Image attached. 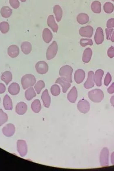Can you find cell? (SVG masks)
I'll use <instances>...</instances> for the list:
<instances>
[{
  "label": "cell",
  "mask_w": 114,
  "mask_h": 171,
  "mask_svg": "<svg viewBox=\"0 0 114 171\" xmlns=\"http://www.w3.org/2000/svg\"><path fill=\"white\" fill-rule=\"evenodd\" d=\"M0 102H1V98H0Z\"/></svg>",
  "instance_id": "816d5d0a"
},
{
  "label": "cell",
  "mask_w": 114,
  "mask_h": 171,
  "mask_svg": "<svg viewBox=\"0 0 114 171\" xmlns=\"http://www.w3.org/2000/svg\"><path fill=\"white\" fill-rule=\"evenodd\" d=\"M79 44L81 47H85L87 45L92 46L93 45V42L91 39H81L79 41Z\"/></svg>",
  "instance_id": "74e56055"
},
{
  "label": "cell",
  "mask_w": 114,
  "mask_h": 171,
  "mask_svg": "<svg viewBox=\"0 0 114 171\" xmlns=\"http://www.w3.org/2000/svg\"><path fill=\"white\" fill-rule=\"evenodd\" d=\"M35 69L38 73L44 74L48 72L49 70V66L47 63L44 61L38 62L35 66Z\"/></svg>",
  "instance_id": "ba28073f"
},
{
  "label": "cell",
  "mask_w": 114,
  "mask_h": 171,
  "mask_svg": "<svg viewBox=\"0 0 114 171\" xmlns=\"http://www.w3.org/2000/svg\"><path fill=\"white\" fill-rule=\"evenodd\" d=\"M12 75L9 71H6L2 73L1 76V80L8 85L12 80Z\"/></svg>",
  "instance_id": "83f0119b"
},
{
  "label": "cell",
  "mask_w": 114,
  "mask_h": 171,
  "mask_svg": "<svg viewBox=\"0 0 114 171\" xmlns=\"http://www.w3.org/2000/svg\"><path fill=\"white\" fill-rule=\"evenodd\" d=\"M22 51L25 54H30L32 50V46L30 42H23L21 45Z\"/></svg>",
  "instance_id": "4316f807"
},
{
  "label": "cell",
  "mask_w": 114,
  "mask_h": 171,
  "mask_svg": "<svg viewBox=\"0 0 114 171\" xmlns=\"http://www.w3.org/2000/svg\"><path fill=\"white\" fill-rule=\"evenodd\" d=\"M18 152L22 157L26 156L28 152V147L26 142L23 140H18L17 143Z\"/></svg>",
  "instance_id": "52a82bcc"
},
{
  "label": "cell",
  "mask_w": 114,
  "mask_h": 171,
  "mask_svg": "<svg viewBox=\"0 0 114 171\" xmlns=\"http://www.w3.org/2000/svg\"><path fill=\"white\" fill-rule=\"evenodd\" d=\"M45 87V83L42 80H39L35 84L34 86V89L37 92L38 94H40L41 91Z\"/></svg>",
  "instance_id": "836d02e7"
},
{
  "label": "cell",
  "mask_w": 114,
  "mask_h": 171,
  "mask_svg": "<svg viewBox=\"0 0 114 171\" xmlns=\"http://www.w3.org/2000/svg\"><path fill=\"white\" fill-rule=\"evenodd\" d=\"M9 30V25L7 22H3L0 23V30L3 34L8 33Z\"/></svg>",
  "instance_id": "e575fe53"
},
{
  "label": "cell",
  "mask_w": 114,
  "mask_h": 171,
  "mask_svg": "<svg viewBox=\"0 0 114 171\" xmlns=\"http://www.w3.org/2000/svg\"><path fill=\"white\" fill-rule=\"evenodd\" d=\"M36 96V94L35 90L32 87H30L25 92V97L28 101L31 100Z\"/></svg>",
  "instance_id": "1f68e13d"
},
{
  "label": "cell",
  "mask_w": 114,
  "mask_h": 171,
  "mask_svg": "<svg viewBox=\"0 0 114 171\" xmlns=\"http://www.w3.org/2000/svg\"><path fill=\"white\" fill-rule=\"evenodd\" d=\"M93 28L91 26L81 27L79 30V34L81 36L91 38L93 33Z\"/></svg>",
  "instance_id": "9c48e42d"
},
{
  "label": "cell",
  "mask_w": 114,
  "mask_h": 171,
  "mask_svg": "<svg viewBox=\"0 0 114 171\" xmlns=\"http://www.w3.org/2000/svg\"><path fill=\"white\" fill-rule=\"evenodd\" d=\"M110 1H113L114 2V0H110Z\"/></svg>",
  "instance_id": "f907efd6"
},
{
  "label": "cell",
  "mask_w": 114,
  "mask_h": 171,
  "mask_svg": "<svg viewBox=\"0 0 114 171\" xmlns=\"http://www.w3.org/2000/svg\"><path fill=\"white\" fill-rule=\"evenodd\" d=\"M8 117L6 113L0 109V126H1L8 121Z\"/></svg>",
  "instance_id": "d590c367"
},
{
  "label": "cell",
  "mask_w": 114,
  "mask_h": 171,
  "mask_svg": "<svg viewBox=\"0 0 114 171\" xmlns=\"http://www.w3.org/2000/svg\"><path fill=\"white\" fill-rule=\"evenodd\" d=\"M94 73L93 71H90L88 72L87 79L84 85L86 89H89L94 86Z\"/></svg>",
  "instance_id": "8fae6325"
},
{
  "label": "cell",
  "mask_w": 114,
  "mask_h": 171,
  "mask_svg": "<svg viewBox=\"0 0 114 171\" xmlns=\"http://www.w3.org/2000/svg\"><path fill=\"white\" fill-rule=\"evenodd\" d=\"M101 4L98 1H94L91 5V10L94 13L99 14L101 12Z\"/></svg>",
  "instance_id": "f1b7e54d"
},
{
  "label": "cell",
  "mask_w": 114,
  "mask_h": 171,
  "mask_svg": "<svg viewBox=\"0 0 114 171\" xmlns=\"http://www.w3.org/2000/svg\"><path fill=\"white\" fill-rule=\"evenodd\" d=\"M19 49L17 46L12 45L9 46L8 49V53L11 58H15L19 54Z\"/></svg>",
  "instance_id": "9a60e30c"
},
{
  "label": "cell",
  "mask_w": 114,
  "mask_h": 171,
  "mask_svg": "<svg viewBox=\"0 0 114 171\" xmlns=\"http://www.w3.org/2000/svg\"><path fill=\"white\" fill-rule=\"evenodd\" d=\"M60 88L58 85H54L51 87V92L52 95L54 96L59 95L60 93Z\"/></svg>",
  "instance_id": "8d00e7d4"
},
{
  "label": "cell",
  "mask_w": 114,
  "mask_h": 171,
  "mask_svg": "<svg viewBox=\"0 0 114 171\" xmlns=\"http://www.w3.org/2000/svg\"><path fill=\"white\" fill-rule=\"evenodd\" d=\"M3 103L4 107L6 110H11L13 108L12 100L8 94H6L4 97Z\"/></svg>",
  "instance_id": "484cf974"
},
{
  "label": "cell",
  "mask_w": 114,
  "mask_h": 171,
  "mask_svg": "<svg viewBox=\"0 0 114 171\" xmlns=\"http://www.w3.org/2000/svg\"><path fill=\"white\" fill-rule=\"evenodd\" d=\"M110 40L111 41L113 42H114V30L111 36Z\"/></svg>",
  "instance_id": "c3c4849f"
},
{
  "label": "cell",
  "mask_w": 114,
  "mask_h": 171,
  "mask_svg": "<svg viewBox=\"0 0 114 171\" xmlns=\"http://www.w3.org/2000/svg\"><path fill=\"white\" fill-rule=\"evenodd\" d=\"M108 92L109 94L114 93V83H113L111 85L108 89Z\"/></svg>",
  "instance_id": "ee69618b"
},
{
  "label": "cell",
  "mask_w": 114,
  "mask_h": 171,
  "mask_svg": "<svg viewBox=\"0 0 114 171\" xmlns=\"http://www.w3.org/2000/svg\"><path fill=\"white\" fill-rule=\"evenodd\" d=\"M89 98L95 103H99L104 98V94L100 89H95L90 91L88 93Z\"/></svg>",
  "instance_id": "7a4b0ae2"
},
{
  "label": "cell",
  "mask_w": 114,
  "mask_h": 171,
  "mask_svg": "<svg viewBox=\"0 0 114 171\" xmlns=\"http://www.w3.org/2000/svg\"><path fill=\"white\" fill-rule=\"evenodd\" d=\"M85 73L83 70L78 69L76 70L74 74V79L77 83H81L84 80Z\"/></svg>",
  "instance_id": "5bb4252c"
},
{
  "label": "cell",
  "mask_w": 114,
  "mask_h": 171,
  "mask_svg": "<svg viewBox=\"0 0 114 171\" xmlns=\"http://www.w3.org/2000/svg\"><path fill=\"white\" fill-rule=\"evenodd\" d=\"M55 83L61 85L62 88V92L64 93H66L71 86L70 83L66 81L61 77L58 78L55 81Z\"/></svg>",
  "instance_id": "ac0fdd59"
},
{
  "label": "cell",
  "mask_w": 114,
  "mask_h": 171,
  "mask_svg": "<svg viewBox=\"0 0 114 171\" xmlns=\"http://www.w3.org/2000/svg\"><path fill=\"white\" fill-rule=\"evenodd\" d=\"M114 29L113 28H107L105 29L106 33V39L107 40H110L111 36L113 32Z\"/></svg>",
  "instance_id": "60d3db41"
},
{
  "label": "cell",
  "mask_w": 114,
  "mask_h": 171,
  "mask_svg": "<svg viewBox=\"0 0 114 171\" xmlns=\"http://www.w3.org/2000/svg\"><path fill=\"white\" fill-rule=\"evenodd\" d=\"M58 50V47L57 42L53 41L49 46L47 49L46 57L48 60H51L54 58L57 54Z\"/></svg>",
  "instance_id": "277c9868"
},
{
  "label": "cell",
  "mask_w": 114,
  "mask_h": 171,
  "mask_svg": "<svg viewBox=\"0 0 114 171\" xmlns=\"http://www.w3.org/2000/svg\"><path fill=\"white\" fill-rule=\"evenodd\" d=\"M92 54V50L91 48H87L85 49L82 56V61L86 63L89 62L91 58Z\"/></svg>",
  "instance_id": "603a6c76"
},
{
  "label": "cell",
  "mask_w": 114,
  "mask_h": 171,
  "mask_svg": "<svg viewBox=\"0 0 114 171\" xmlns=\"http://www.w3.org/2000/svg\"><path fill=\"white\" fill-rule=\"evenodd\" d=\"M107 54L110 58H112L114 57V47L111 46L109 48L107 51Z\"/></svg>",
  "instance_id": "b9f144b4"
},
{
  "label": "cell",
  "mask_w": 114,
  "mask_h": 171,
  "mask_svg": "<svg viewBox=\"0 0 114 171\" xmlns=\"http://www.w3.org/2000/svg\"><path fill=\"white\" fill-rule=\"evenodd\" d=\"M10 6L14 9H17L20 6V3L18 0H9Z\"/></svg>",
  "instance_id": "f35d334b"
},
{
  "label": "cell",
  "mask_w": 114,
  "mask_h": 171,
  "mask_svg": "<svg viewBox=\"0 0 114 171\" xmlns=\"http://www.w3.org/2000/svg\"><path fill=\"white\" fill-rule=\"evenodd\" d=\"M103 8L106 13L111 14L114 11V5L110 2H106L103 5Z\"/></svg>",
  "instance_id": "d6a6232c"
},
{
  "label": "cell",
  "mask_w": 114,
  "mask_h": 171,
  "mask_svg": "<svg viewBox=\"0 0 114 171\" xmlns=\"http://www.w3.org/2000/svg\"><path fill=\"white\" fill-rule=\"evenodd\" d=\"M110 102L112 105L114 107V95L111 97Z\"/></svg>",
  "instance_id": "7dc6e473"
},
{
  "label": "cell",
  "mask_w": 114,
  "mask_h": 171,
  "mask_svg": "<svg viewBox=\"0 0 114 171\" xmlns=\"http://www.w3.org/2000/svg\"><path fill=\"white\" fill-rule=\"evenodd\" d=\"M31 109L35 113H38L41 110V104L39 99H35L32 102Z\"/></svg>",
  "instance_id": "f546056e"
},
{
  "label": "cell",
  "mask_w": 114,
  "mask_h": 171,
  "mask_svg": "<svg viewBox=\"0 0 114 171\" xmlns=\"http://www.w3.org/2000/svg\"><path fill=\"white\" fill-rule=\"evenodd\" d=\"M77 107L79 112L84 114L87 113L90 109V105L89 102L84 99H81L78 102Z\"/></svg>",
  "instance_id": "8992f818"
},
{
  "label": "cell",
  "mask_w": 114,
  "mask_h": 171,
  "mask_svg": "<svg viewBox=\"0 0 114 171\" xmlns=\"http://www.w3.org/2000/svg\"><path fill=\"white\" fill-rule=\"evenodd\" d=\"M111 161L112 164L114 165V152L112 154L111 156Z\"/></svg>",
  "instance_id": "bcb514c9"
},
{
  "label": "cell",
  "mask_w": 114,
  "mask_h": 171,
  "mask_svg": "<svg viewBox=\"0 0 114 171\" xmlns=\"http://www.w3.org/2000/svg\"><path fill=\"white\" fill-rule=\"evenodd\" d=\"M1 13L3 17L7 18L11 16L12 10L8 6H4L1 9Z\"/></svg>",
  "instance_id": "4dcf8cb0"
},
{
  "label": "cell",
  "mask_w": 114,
  "mask_h": 171,
  "mask_svg": "<svg viewBox=\"0 0 114 171\" xmlns=\"http://www.w3.org/2000/svg\"><path fill=\"white\" fill-rule=\"evenodd\" d=\"M42 38L44 41L46 43H49L53 38V34L50 29L46 28L43 31Z\"/></svg>",
  "instance_id": "7402d4cb"
},
{
  "label": "cell",
  "mask_w": 114,
  "mask_h": 171,
  "mask_svg": "<svg viewBox=\"0 0 114 171\" xmlns=\"http://www.w3.org/2000/svg\"><path fill=\"white\" fill-rule=\"evenodd\" d=\"M107 28H114V18H111L107 22Z\"/></svg>",
  "instance_id": "7bdbcfd3"
},
{
  "label": "cell",
  "mask_w": 114,
  "mask_h": 171,
  "mask_svg": "<svg viewBox=\"0 0 114 171\" xmlns=\"http://www.w3.org/2000/svg\"><path fill=\"white\" fill-rule=\"evenodd\" d=\"M28 109L27 104L23 102H21L17 104L16 111L18 114L23 115L26 113Z\"/></svg>",
  "instance_id": "d6986e66"
},
{
  "label": "cell",
  "mask_w": 114,
  "mask_h": 171,
  "mask_svg": "<svg viewBox=\"0 0 114 171\" xmlns=\"http://www.w3.org/2000/svg\"><path fill=\"white\" fill-rule=\"evenodd\" d=\"M77 21L80 24H85L89 21V17L86 14L80 13L77 16Z\"/></svg>",
  "instance_id": "cb8c5ba5"
},
{
  "label": "cell",
  "mask_w": 114,
  "mask_h": 171,
  "mask_svg": "<svg viewBox=\"0 0 114 171\" xmlns=\"http://www.w3.org/2000/svg\"><path fill=\"white\" fill-rule=\"evenodd\" d=\"M15 128L13 124H11L6 125L3 129V134L7 137H11L14 134Z\"/></svg>",
  "instance_id": "4fadbf2b"
},
{
  "label": "cell",
  "mask_w": 114,
  "mask_h": 171,
  "mask_svg": "<svg viewBox=\"0 0 114 171\" xmlns=\"http://www.w3.org/2000/svg\"><path fill=\"white\" fill-rule=\"evenodd\" d=\"M8 92L12 95H16L20 91L19 85L16 83H13L8 88Z\"/></svg>",
  "instance_id": "44dd1931"
},
{
  "label": "cell",
  "mask_w": 114,
  "mask_h": 171,
  "mask_svg": "<svg viewBox=\"0 0 114 171\" xmlns=\"http://www.w3.org/2000/svg\"><path fill=\"white\" fill-rule=\"evenodd\" d=\"M41 98L42 100L44 105L46 108L50 107L51 104V97L49 94L48 90H45L42 92V94Z\"/></svg>",
  "instance_id": "e0dca14e"
},
{
  "label": "cell",
  "mask_w": 114,
  "mask_h": 171,
  "mask_svg": "<svg viewBox=\"0 0 114 171\" xmlns=\"http://www.w3.org/2000/svg\"><path fill=\"white\" fill-rule=\"evenodd\" d=\"M109 154L108 149L104 148L101 150L100 155V162L101 166L107 167L109 165Z\"/></svg>",
  "instance_id": "5b68a950"
},
{
  "label": "cell",
  "mask_w": 114,
  "mask_h": 171,
  "mask_svg": "<svg viewBox=\"0 0 114 171\" xmlns=\"http://www.w3.org/2000/svg\"><path fill=\"white\" fill-rule=\"evenodd\" d=\"M53 12L55 14V18L57 22L61 21L62 18L63 11L60 6L59 5H55L53 8Z\"/></svg>",
  "instance_id": "d4e9b609"
},
{
  "label": "cell",
  "mask_w": 114,
  "mask_h": 171,
  "mask_svg": "<svg viewBox=\"0 0 114 171\" xmlns=\"http://www.w3.org/2000/svg\"><path fill=\"white\" fill-rule=\"evenodd\" d=\"M104 75V72L102 70H98L95 72L94 75V83L98 87L101 86L102 85L101 80Z\"/></svg>",
  "instance_id": "7c38bea8"
},
{
  "label": "cell",
  "mask_w": 114,
  "mask_h": 171,
  "mask_svg": "<svg viewBox=\"0 0 114 171\" xmlns=\"http://www.w3.org/2000/svg\"><path fill=\"white\" fill-rule=\"evenodd\" d=\"M6 90V88L4 84L0 83V94H3Z\"/></svg>",
  "instance_id": "f6af8a7d"
},
{
  "label": "cell",
  "mask_w": 114,
  "mask_h": 171,
  "mask_svg": "<svg viewBox=\"0 0 114 171\" xmlns=\"http://www.w3.org/2000/svg\"><path fill=\"white\" fill-rule=\"evenodd\" d=\"M73 72V69L72 67L69 65H65L60 68L59 71V75L62 79L69 83H72Z\"/></svg>",
  "instance_id": "6da1fadb"
},
{
  "label": "cell",
  "mask_w": 114,
  "mask_h": 171,
  "mask_svg": "<svg viewBox=\"0 0 114 171\" xmlns=\"http://www.w3.org/2000/svg\"><path fill=\"white\" fill-rule=\"evenodd\" d=\"M27 0H21V1L22 2H25Z\"/></svg>",
  "instance_id": "681fc988"
},
{
  "label": "cell",
  "mask_w": 114,
  "mask_h": 171,
  "mask_svg": "<svg viewBox=\"0 0 114 171\" xmlns=\"http://www.w3.org/2000/svg\"><path fill=\"white\" fill-rule=\"evenodd\" d=\"M94 40L96 44L99 45L102 44L104 41V34L103 30L101 27H98L96 30Z\"/></svg>",
  "instance_id": "30bf717a"
},
{
  "label": "cell",
  "mask_w": 114,
  "mask_h": 171,
  "mask_svg": "<svg viewBox=\"0 0 114 171\" xmlns=\"http://www.w3.org/2000/svg\"><path fill=\"white\" fill-rule=\"evenodd\" d=\"M112 80V77L109 72L107 73L106 75L105 79H104V85L106 86H108Z\"/></svg>",
  "instance_id": "ab89813d"
},
{
  "label": "cell",
  "mask_w": 114,
  "mask_h": 171,
  "mask_svg": "<svg viewBox=\"0 0 114 171\" xmlns=\"http://www.w3.org/2000/svg\"><path fill=\"white\" fill-rule=\"evenodd\" d=\"M47 24L48 26L52 29L53 32H57L58 29V25L55 22V19L53 15L48 17L47 20Z\"/></svg>",
  "instance_id": "2e32d148"
},
{
  "label": "cell",
  "mask_w": 114,
  "mask_h": 171,
  "mask_svg": "<svg viewBox=\"0 0 114 171\" xmlns=\"http://www.w3.org/2000/svg\"><path fill=\"white\" fill-rule=\"evenodd\" d=\"M21 82L23 89L25 90L33 86L36 83V79L34 75L32 74H26L22 78Z\"/></svg>",
  "instance_id": "3957f363"
},
{
  "label": "cell",
  "mask_w": 114,
  "mask_h": 171,
  "mask_svg": "<svg viewBox=\"0 0 114 171\" xmlns=\"http://www.w3.org/2000/svg\"><path fill=\"white\" fill-rule=\"evenodd\" d=\"M77 98V92L76 87L72 88L68 94L67 98L69 101L72 103H74Z\"/></svg>",
  "instance_id": "ffe728a7"
}]
</instances>
